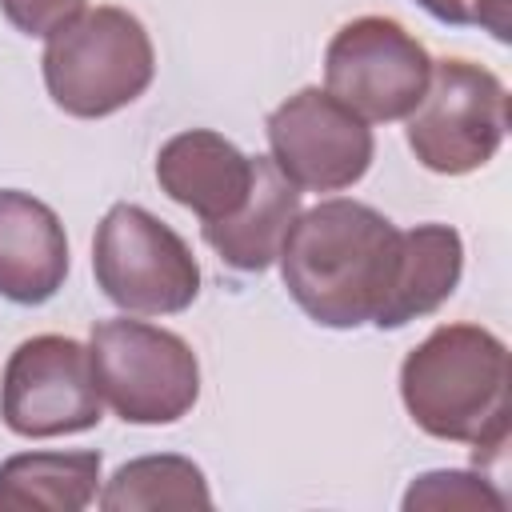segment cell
<instances>
[{
    "label": "cell",
    "mask_w": 512,
    "mask_h": 512,
    "mask_svg": "<svg viewBox=\"0 0 512 512\" xmlns=\"http://www.w3.org/2000/svg\"><path fill=\"white\" fill-rule=\"evenodd\" d=\"M400 252V228L360 200H320L280 244L288 296L324 328H360L376 316Z\"/></svg>",
    "instance_id": "1"
},
{
    "label": "cell",
    "mask_w": 512,
    "mask_h": 512,
    "mask_svg": "<svg viewBox=\"0 0 512 512\" xmlns=\"http://www.w3.org/2000/svg\"><path fill=\"white\" fill-rule=\"evenodd\" d=\"M400 396L416 428L496 456L508 444V348L480 324L432 328L400 364Z\"/></svg>",
    "instance_id": "2"
},
{
    "label": "cell",
    "mask_w": 512,
    "mask_h": 512,
    "mask_svg": "<svg viewBox=\"0 0 512 512\" xmlns=\"http://www.w3.org/2000/svg\"><path fill=\"white\" fill-rule=\"evenodd\" d=\"M40 64L48 96L68 116L96 120L144 96L156 72V52L132 12L100 4L56 28L44 44Z\"/></svg>",
    "instance_id": "3"
},
{
    "label": "cell",
    "mask_w": 512,
    "mask_h": 512,
    "mask_svg": "<svg viewBox=\"0 0 512 512\" xmlns=\"http://www.w3.org/2000/svg\"><path fill=\"white\" fill-rule=\"evenodd\" d=\"M100 400L124 424H172L200 396L196 352L144 320H100L88 340Z\"/></svg>",
    "instance_id": "4"
},
{
    "label": "cell",
    "mask_w": 512,
    "mask_h": 512,
    "mask_svg": "<svg viewBox=\"0 0 512 512\" xmlns=\"http://www.w3.org/2000/svg\"><path fill=\"white\" fill-rule=\"evenodd\" d=\"M92 272L100 292L132 316L184 312L200 292L192 248L148 208L112 204L96 224Z\"/></svg>",
    "instance_id": "5"
},
{
    "label": "cell",
    "mask_w": 512,
    "mask_h": 512,
    "mask_svg": "<svg viewBox=\"0 0 512 512\" xmlns=\"http://www.w3.org/2000/svg\"><path fill=\"white\" fill-rule=\"evenodd\" d=\"M508 132V92L500 76L472 60L432 64L420 104L408 112V148L428 172L464 176L484 168Z\"/></svg>",
    "instance_id": "6"
},
{
    "label": "cell",
    "mask_w": 512,
    "mask_h": 512,
    "mask_svg": "<svg viewBox=\"0 0 512 512\" xmlns=\"http://www.w3.org/2000/svg\"><path fill=\"white\" fill-rule=\"evenodd\" d=\"M432 76L428 48L388 16L348 20L324 52V92L348 104L360 120H404Z\"/></svg>",
    "instance_id": "7"
},
{
    "label": "cell",
    "mask_w": 512,
    "mask_h": 512,
    "mask_svg": "<svg viewBox=\"0 0 512 512\" xmlns=\"http://www.w3.org/2000/svg\"><path fill=\"white\" fill-rule=\"evenodd\" d=\"M0 416L16 436L48 440L100 424L92 356L72 336H32L16 344L0 380Z\"/></svg>",
    "instance_id": "8"
},
{
    "label": "cell",
    "mask_w": 512,
    "mask_h": 512,
    "mask_svg": "<svg viewBox=\"0 0 512 512\" xmlns=\"http://www.w3.org/2000/svg\"><path fill=\"white\" fill-rule=\"evenodd\" d=\"M272 164L308 192L352 188L372 164V128L324 88H300L268 116Z\"/></svg>",
    "instance_id": "9"
},
{
    "label": "cell",
    "mask_w": 512,
    "mask_h": 512,
    "mask_svg": "<svg viewBox=\"0 0 512 512\" xmlns=\"http://www.w3.org/2000/svg\"><path fill=\"white\" fill-rule=\"evenodd\" d=\"M156 180L176 204L192 208L208 224L244 204L252 188V156H244L220 132L188 128L164 140L156 152Z\"/></svg>",
    "instance_id": "10"
},
{
    "label": "cell",
    "mask_w": 512,
    "mask_h": 512,
    "mask_svg": "<svg viewBox=\"0 0 512 512\" xmlns=\"http://www.w3.org/2000/svg\"><path fill=\"white\" fill-rule=\"evenodd\" d=\"M68 276V240L60 216L16 188H0V296L44 304Z\"/></svg>",
    "instance_id": "11"
},
{
    "label": "cell",
    "mask_w": 512,
    "mask_h": 512,
    "mask_svg": "<svg viewBox=\"0 0 512 512\" xmlns=\"http://www.w3.org/2000/svg\"><path fill=\"white\" fill-rule=\"evenodd\" d=\"M300 216V188L272 164V156H252V188L244 204L204 224V240L220 252V260L236 272H264Z\"/></svg>",
    "instance_id": "12"
},
{
    "label": "cell",
    "mask_w": 512,
    "mask_h": 512,
    "mask_svg": "<svg viewBox=\"0 0 512 512\" xmlns=\"http://www.w3.org/2000/svg\"><path fill=\"white\" fill-rule=\"evenodd\" d=\"M464 244L448 224H416L400 232V252L392 268V284L372 316L376 328H404L416 316L436 312L460 284Z\"/></svg>",
    "instance_id": "13"
},
{
    "label": "cell",
    "mask_w": 512,
    "mask_h": 512,
    "mask_svg": "<svg viewBox=\"0 0 512 512\" xmlns=\"http://www.w3.org/2000/svg\"><path fill=\"white\" fill-rule=\"evenodd\" d=\"M96 488L100 452H20L0 464V512H80Z\"/></svg>",
    "instance_id": "14"
},
{
    "label": "cell",
    "mask_w": 512,
    "mask_h": 512,
    "mask_svg": "<svg viewBox=\"0 0 512 512\" xmlns=\"http://www.w3.org/2000/svg\"><path fill=\"white\" fill-rule=\"evenodd\" d=\"M104 512H160V508H212L204 472L184 456H140L116 468L100 492Z\"/></svg>",
    "instance_id": "15"
},
{
    "label": "cell",
    "mask_w": 512,
    "mask_h": 512,
    "mask_svg": "<svg viewBox=\"0 0 512 512\" xmlns=\"http://www.w3.org/2000/svg\"><path fill=\"white\" fill-rule=\"evenodd\" d=\"M500 512L504 496L476 472H424L408 492H404V512Z\"/></svg>",
    "instance_id": "16"
},
{
    "label": "cell",
    "mask_w": 512,
    "mask_h": 512,
    "mask_svg": "<svg viewBox=\"0 0 512 512\" xmlns=\"http://www.w3.org/2000/svg\"><path fill=\"white\" fill-rule=\"evenodd\" d=\"M84 4L88 0H0V12L24 36H52L72 16H80Z\"/></svg>",
    "instance_id": "17"
},
{
    "label": "cell",
    "mask_w": 512,
    "mask_h": 512,
    "mask_svg": "<svg viewBox=\"0 0 512 512\" xmlns=\"http://www.w3.org/2000/svg\"><path fill=\"white\" fill-rule=\"evenodd\" d=\"M444 24H476L496 40H508V0H416Z\"/></svg>",
    "instance_id": "18"
}]
</instances>
